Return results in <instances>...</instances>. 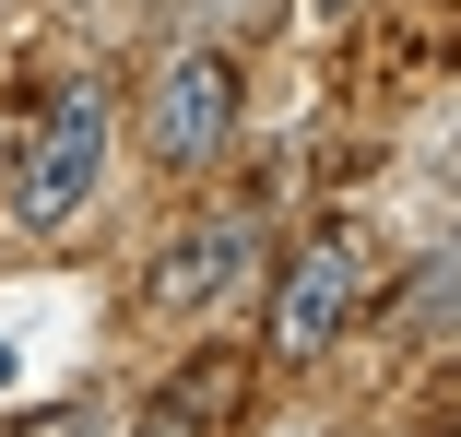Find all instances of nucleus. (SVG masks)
I'll return each instance as SVG.
<instances>
[{
  "label": "nucleus",
  "instance_id": "nucleus-1",
  "mask_svg": "<svg viewBox=\"0 0 461 437\" xmlns=\"http://www.w3.org/2000/svg\"><path fill=\"white\" fill-rule=\"evenodd\" d=\"M107 142H119V95L107 83H59L48 119L13 154V225L24 236H71V213L107 190Z\"/></svg>",
  "mask_w": 461,
  "mask_h": 437
},
{
  "label": "nucleus",
  "instance_id": "nucleus-2",
  "mask_svg": "<svg viewBox=\"0 0 461 437\" xmlns=\"http://www.w3.org/2000/svg\"><path fill=\"white\" fill-rule=\"evenodd\" d=\"M249 260H260V213H202V225H177V236L154 248L142 308H166V319H202L213 296H237V284H249Z\"/></svg>",
  "mask_w": 461,
  "mask_h": 437
},
{
  "label": "nucleus",
  "instance_id": "nucleus-3",
  "mask_svg": "<svg viewBox=\"0 0 461 437\" xmlns=\"http://www.w3.org/2000/svg\"><path fill=\"white\" fill-rule=\"evenodd\" d=\"M142 130H154L166 165H213L225 130H237V71H225L213 48H177V59L154 71V95H142Z\"/></svg>",
  "mask_w": 461,
  "mask_h": 437
},
{
  "label": "nucleus",
  "instance_id": "nucleus-4",
  "mask_svg": "<svg viewBox=\"0 0 461 437\" xmlns=\"http://www.w3.org/2000/svg\"><path fill=\"white\" fill-rule=\"evenodd\" d=\"M343 319H355V248L320 236V248H296V272L272 284V355H285V367H320L331 343H343Z\"/></svg>",
  "mask_w": 461,
  "mask_h": 437
},
{
  "label": "nucleus",
  "instance_id": "nucleus-5",
  "mask_svg": "<svg viewBox=\"0 0 461 437\" xmlns=\"http://www.w3.org/2000/svg\"><path fill=\"white\" fill-rule=\"evenodd\" d=\"M237 414V355H213V367H190L154 414H142V437H202V425H225Z\"/></svg>",
  "mask_w": 461,
  "mask_h": 437
},
{
  "label": "nucleus",
  "instance_id": "nucleus-6",
  "mask_svg": "<svg viewBox=\"0 0 461 437\" xmlns=\"http://www.w3.org/2000/svg\"><path fill=\"white\" fill-rule=\"evenodd\" d=\"M449 308H461V248H449V260H426V284H414V296H402V308H391V331H402V343H414V331H438V319H449Z\"/></svg>",
  "mask_w": 461,
  "mask_h": 437
},
{
  "label": "nucleus",
  "instance_id": "nucleus-7",
  "mask_svg": "<svg viewBox=\"0 0 461 437\" xmlns=\"http://www.w3.org/2000/svg\"><path fill=\"white\" fill-rule=\"evenodd\" d=\"M24 437H107V414H95V402H59V414H36Z\"/></svg>",
  "mask_w": 461,
  "mask_h": 437
},
{
  "label": "nucleus",
  "instance_id": "nucleus-8",
  "mask_svg": "<svg viewBox=\"0 0 461 437\" xmlns=\"http://www.w3.org/2000/svg\"><path fill=\"white\" fill-rule=\"evenodd\" d=\"M272 437H308V425H272Z\"/></svg>",
  "mask_w": 461,
  "mask_h": 437
}]
</instances>
